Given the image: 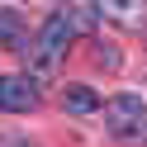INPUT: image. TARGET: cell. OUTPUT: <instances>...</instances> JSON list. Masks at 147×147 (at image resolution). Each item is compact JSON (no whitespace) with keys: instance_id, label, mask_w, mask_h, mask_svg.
I'll use <instances>...</instances> for the list:
<instances>
[{"instance_id":"1","label":"cell","mask_w":147,"mask_h":147,"mask_svg":"<svg viewBox=\"0 0 147 147\" xmlns=\"http://www.w3.org/2000/svg\"><path fill=\"white\" fill-rule=\"evenodd\" d=\"M95 29V14H86V10H57L48 24L38 29V38L24 48V57H29V76H52L57 71V62L67 57V43L76 38V33H90Z\"/></svg>"},{"instance_id":"2","label":"cell","mask_w":147,"mask_h":147,"mask_svg":"<svg viewBox=\"0 0 147 147\" xmlns=\"http://www.w3.org/2000/svg\"><path fill=\"white\" fill-rule=\"evenodd\" d=\"M105 128L119 138V142H128V147L147 142V105L138 95H114L105 105Z\"/></svg>"},{"instance_id":"3","label":"cell","mask_w":147,"mask_h":147,"mask_svg":"<svg viewBox=\"0 0 147 147\" xmlns=\"http://www.w3.org/2000/svg\"><path fill=\"white\" fill-rule=\"evenodd\" d=\"M33 105H38L33 76H0V109H10V114H29Z\"/></svg>"},{"instance_id":"4","label":"cell","mask_w":147,"mask_h":147,"mask_svg":"<svg viewBox=\"0 0 147 147\" xmlns=\"http://www.w3.org/2000/svg\"><path fill=\"white\" fill-rule=\"evenodd\" d=\"M95 14L114 19L119 29H142L147 24V0H95Z\"/></svg>"},{"instance_id":"5","label":"cell","mask_w":147,"mask_h":147,"mask_svg":"<svg viewBox=\"0 0 147 147\" xmlns=\"http://www.w3.org/2000/svg\"><path fill=\"white\" fill-rule=\"evenodd\" d=\"M0 48L24 52V14L19 10H0Z\"/></svg>"},{"instance_id":"6","label":"cell","mask_w":147,"mask_h":147,"mask_svg":"<svg viewBox=\"0 0 147 147\" xmlns=\"http://www.w3.org/2000/svg\"><path fill=\"white\" fill-rule=\"evenodd\" d=\"M62 105H67L71 114H95V109H100V95L90 86H67V90H62Z\"/></svg>"},{"instance_id":"7","label":"cell","mask_w":147,"mask_h":147,"mask_svg":"<svg viewBox=\"0 0 147 147\" xmlns=\"http://www.w3.org/2000/svg\"><path fill=\"white\" fill-rule=\"evenodd\" d=\"M0 147H29V142H14V138H10V142H0Z\"/></svg>"}]
</instances>
